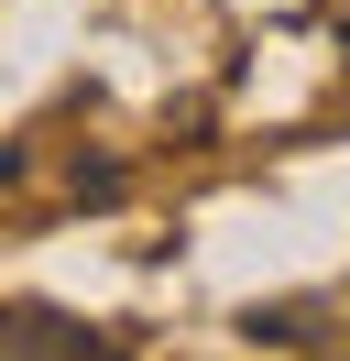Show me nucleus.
Here are the masks:
<instances>
[{"label":"nucleus","instance_id":"nucleus-1","mask_svg":"<svg viewBox=\"0 0 350 361\" xmlns=\"http://www.w3.org/2000/svg\"><path fill=\"white\" fill-rule=\"evenodd\" d=\"M0 350L11 361H99L109 329H88V317H66V307H0Z\"/></svg>","mask_w":350,"mask_h":361},{"label":"nucleus","instance_id":"nucleus-2","mask_svg":"<svg viewBox=\"0 0 350 361\" xmlns=\"http://www.w3.org/2000/svg\"><path fill=\"white\" fill-rule=\"evenodd\" d=\"M11 176H22V142H0V186H11Z\"/></svg>","mask_w":350,"mask_h":361}]
</instances>
